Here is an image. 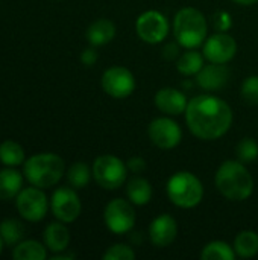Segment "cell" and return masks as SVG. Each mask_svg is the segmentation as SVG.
<instances>
[{
  "instance_id": "obj_27",
  "label": "cell",
  "mask_w": 258,
  "mask_h": 260,
  "mask_svg": "<svg viewBox=\"0 0 258 260\" xmlns=\"http://www.w3.org/2000/svg\"><path fill=\"white\" fill-rule=\"evenodd\" d=\"M91 175H93V169H90L87 163L76 161L68 168L67 180L73 189H84L90 183Z\"/></svg>"
},
{
  "instance_id": "obj_29",
  "label": "cell",
  "mask_w": 258,
  "mask_h": 260,
  "mask_svg": "<svg viewBox=\"0 0 258 260\" xmlns=\"http://www.w3.org/2000/svg\"><path fill=\"white\" fill-rule=\"evenodd\" d=\"M240 96L248 105H258V75H251L243 81Z\"/></svg>"
},
{
  "instance_id": "obj_19",
  "label": "cell",
  "mask_w": 258,
  "mask_h": 260,
  "mask_svg": "<svg viewBox=\"0 0 258 260\" xmlns=\"http://www.w3.org/2000/svg\"><path fill=\"white\" fill-rule=\"evenodd\" d=\"M23 189V177L14 168H5L0 171V201L14 200Z\"/></svg>"
},
{
  "instance_id": "obj_35",
  "label": "cell",
  "mask_w": 258,
  "mask_h": 260,
  "mask_svg": "<svg viewBox=\"0 0 258 260\" xmlns=\"http://www.w3.org/2000/svg\"><path fill=\"white\" fill-rule=\"evenodd\" d=\"M236 2L237 5H243V6H251V5H255L258 0H233Z\"/></svg>"
},
{
  "instance_id": "obj_1",
  "label": "cell",
  "mask_w": 258,
  "mask_h": 260,
  "mask_svg": "<svg viewBox=\"0 0 258 260\" xmlns=\"http://www.w3.org/2000/svg\"><path fill=\"white\" fill-rule=\"evenodd\" d=\"M233 110L224 99L205 93L189 101L186 122L193 136L201 140H217L233 125Z\"/></svg>"
},
{
  "instance_id": "obj_28",
  "label": "cell",
  "mask_w": 258,
  "mask_h": 260,
  "mask_svg": "<svg viewBox=\"0 0 258 260\" xmlns=\"http://www.w3.org/2000/svg\"><path fill=\"white\" fill-rule=\"evenodd\" d=\"M236 154H237L239 161H242L245 165L252 163L258 158V143L251 137L242 139L236 148Z\"/></svg>"
},
{
  "instance_id": "obj_6",
  "label": "cell",
  "mask_w": 258,
  "mask_h": 260,
  "mask_svg": "<svg viewBox=\"0 0 258 260\" xmlns=\"http://www.w3.org/2000/svg\"><path fill=\"white\" fill-rule=\"evenodd\" d=\"M128 175V166L123 163L119 157L105 154L94 160L93 163V177L96 183L106 189V190H116L126 181Z\"/></svg>"
},
{
  "instance_id": "obj_16",
  "label": "cell",
  "mask_w": 258,
  "mask_h": 260,
  "mask_svg": "<svg viewBox=\"0 0 258 260\" xmlns=\"http://www.w3.org/2000/svg\"><path fill=\"white\" fill-rule=\"evenodd\" d=\"M230 79V70L225 64H204V67L196 75V82L202 90L207 91H217L227 85Z\"/></svg>"
},
{
  "instance_id": "obj_3",
  "label": "cell",
  "mask_w": 258,
  "mask_h": 260,
  "mask_svg": "<svg viewBox=\"0 0 258 260\" xmlns=\"http://www.w3.org/2000/svg\"><path fill=\"white\" fill-rule=\"evenodd\" d=\"M65 172L64 160L52 152L35 154L23 163L24 178L40 189H49L59 183Z\"/></svg>"
},
{
  "instance_id": "obj_2",
  "label": "cell",
  "mask_w": 258,
  "mask_h": 260,
  "mask_svg": "<svg viewBox=\"0 0 258 260\" xmlns=\"http://www.w3.org/2000/svg\"><path fill=\"white\" fill-rule=\"evenodd\" d=\"M217 190L230 201H245L254 192V178L245 163L227 160L214 177Z\"/></svg>"
},
{
  "instance_id": "obj_33",
  "label": "cell",
  "mask_w": 258,
  "mask_h": 260,
  "mask_svg": "<svg viewBox=\"0 0 258 260\" xmlns=\"http://www.w3.org/2000/svg\"><path fill=\"white\" fill-rule=\"evenodd\" d=\"M97 58H99V55H97V52H96L94 46L84 49V50H82V53H81V61H82V64H84V66H87V67L94 66V64H96V61H97Z\"/></svg>"
},
{
  "instance_id": "obj_8",
  "label": "cell",
  "mask_w": 258,
  "mask_h": 260,
  "mask_svg": "<svg viewBox=\"0 0 258 260\" xmlns=\"http://www.w3.org/2000/svg\"><path fill=\"white\" fill-rule=\"evenodd\" d=\"M135 210L131 201L116 198L109 201L103 210V221L106 229L114 235H125L135 225Z\"/></svg>"
},
{
  "instance_id": "obj_7",
  "label": "cell",
  "mask_w": 258,
  "mask_h": 260,
  "mask_svg": "<svg viewBox=\"0 0 258 260\" xmlns=\"http://www.w3.org/2000/svg\"><path fill=\"white\" fill-rule=\"evenodd\" d=\"M49 200L43 189L32 186L24 187L15 197V207L20 216L29 222H40L46 218L49 210Z\"/></svg>"
},
{
  "instance_id": "obj_10",
  "label": "cell",
  "mask_w": 258,
  "mask_h": 260,
  "mask_svg": "<svg viewBox=\"0 0 258 260\" xmlns=\"http://www.w3.org/2000/svg\"><path fill=\"white\" fill-rule=\"evenodd\" d=\"M135 78L132 72L123 66H114L103 72L102 88L103 91L116 99H125L135 90Z\"/></svg>"
},
{
  "instance_id": "obj_21",
  "label": "cell",
  "mask_w": 258,
  "mask_h": 260,
  "mask_svg": "<svg viewBox=\"0 0 258 260\" xmlns=\"http://www.w3.org/2000/svg\"><path fill=\"white\" fill-rule=\"evenodd\" d=\"M46 248L47 247L33 239L20 241L17 245H14L12 257L15 260H44L47 257Z\"/></svg>"
},
{
  "instance_id": "obj_36",
  "label": "cell",
  "mask_w": 258,
  "mask_h": 260,
  "mask_svg": "<svg viewBox=\"0 0 258 260\" xmlns=\"http://www.w3.org/2000/svg\"><path fill=\"white\" fill-rule=\"evenodd\" d=\"M3 245H5V242H3V239H2V236H0V254H2V250H3Z\"/></svg>"
},
{
  "instance_id": "obj_4",
  "label": "cell",
  "mask_w": 258,
  "mask_h": 260,
  "mask_svg": "<svg viewBox=\"0 0 258 260\" xmlns=\"http://www.w3.org/2000/svg\"><path fill=\"white\" fill-rule=\"evenodd\" d=\"M208 34L205 15L196 8H182L173 18L175 40L186 49H196L204 44Z\"/></svg>"
},
{
  "instance_id": "obj_31",
  "label": "cell",
  "mask_w": 258,
  "mask_h": 260,
  "mask_svg": "<svg viewBox=\"0 0 258 260\" xmlns=\"http://www.w3.org/2000/svg\"><path fill=\"white\" fill-rule=\"evenodd\" d=\"M213 21H214V27L217 30H220V32H225V30H228L233 26L231 15L227 11H217L213 15Z\"/></svg>"
},
{
  "instance_id": "obj_15",
  "label": "cell",
  "mask_w": 258,
  "mask_h": 260,
  "mask_svg": "<svg viewBox=\"0 0 258 260\" xmlns=\"http://www.w3.org/2000/svg\"><path fill=\"white\" fill-rule=\"evenodd\" d=\"M176 235H178V225L175 218L170 215H160L151 222L149 239L158 248L169 247L175 241Z\"/></svg>"
},
{
  "instance_id": "obj_30",
  "label": "cell",
  "mask_w": 258,
  "mask_h": 260,
  "mask_svg": "<svg viewBox=\"0 0 258 260\" xmlns=\"http://www.w3.org/2000/svg\"><path fill=\"white\" fill-rule=\"evenodd\" d=\"M135 259V251L126 245V244H114L111 245L105 254L103 260H134Z\"/></svg>"
},
{
  "instance_id": "obj_20",
  "label": "cell",
  "mask_w": 258,
  "mask_h": 260,
  "mask_svg": "<svg viewBox=\"0 0 258 260\" xmlns=\"http://www.w3.org/2000/svg\"><path fill=\"white\" fill-rule=\"evenodd\" d=\"M126 195L134 206H146L152 200V186L146 178L135 175L128 181Z\"/></svg>"
},
{
  "instance_id": "obj_32",
  "label": "cell",
  "mask_w": 258,
  "mask_h": 260,
  "mask_svg": "<svg viewBox=\"0 0 258 260\" xmlns=\"http://www.w3.org/2000/svg\"><path fill=\"white\" fill-rule=\"evenodd\" d=\"M126 166H128V171H131L135 175H140L146 171V160L143 157H131L126 161Z\"/></svg>"
},
{
  "instance_id": "obj_24",
  "label": "cell",
  "mask_w": 258,
  "mask_h": 260,
  "mask_svg": "<svg viewBox=\"0 0 258 260\" xmlns=\"http://www.w3.org/2000/svg\"><path fill=\"white\" fill-rule=\"evenodd\" d=\"M204 59H205L204 53H199V52L190 49L189 52L179 55V58L176 61V69L184 76H195L204 67Z\"/></svg>"
},
{
  "instance_id": "obj_34",
  "label": "cell",
  "mask_w": 258,
  "mask_h": 260,
  "mask_svg": "<svg viewBox=\"0 0 258 260\" xmlns=\"http://www.w3.org/2000/svg\"><path fill=\"white\" fill-rule=\"evenodd\" d=\"M179 43L176 41V43H169V44H166L164 46V49H163V56L167 59V61H172V59H176V58H179Z\"/></svg>"
},
{
  "instance_id": "obj_5",
  "label": "cell",
  "mask_w": 258,
  "mask_h": 260,
  "mask_svg": "<svg viewBox=\"0 0 258 260\" xmlns=\"http://www.w3.org/2000/svg\"><path fill=\"white\" fill-rule=\"evenodd\" d=\"M166 192L169 200L181 209H193L204 198V186L201 180L189 171L173 174L167 181Z\"/></svg>"
},
{
  "instance_id": "obj_26",
  "label": "cell",
  "mask_w": 258,
  "mask_h": 260,
  "mask_svg": "<svg viewBox=\"0 0 258 260\" xmlns=\"http://www.w3.org/2000/svg\"><path fill=\"white\" fill-rule=\"evenodd\" d=\"M0 236L6 245H17L24 236V227L18 219H3L0 222Z\"/></svg>"
},
{
  "instance_id": "obj_9",
  "label": "cell",
  "mask_w": 258,
  "mask_h": 260,
  "mask_svg": "<svg viewBox=\"0 0 258 260\" xmlns=\"http://www.w3.org/2000/svg\"><path fill=\"white\" fill-rule=\"evenodd\" d=\"M135 30L144 43L160 44L169 35L170 24L169 20L164 17V14L151 9L138 15L135 21Z\"/></svg>"
},
{
  "instance_id": "obj_11",
  "label": "cell",
  "mask_w": 258,
  "mask_h": 260,
  "mask_svg": "<svg viewBox=\"0 0 258 260\" xmlns=\"http://www.w3.org/2000/svg\"><path fill=\"white\" fill-rule=\"evenodd\" d=\"M50 210L53 216L64 224L76 221L82 210V204L76 190L73 187H58L52 193Z\"/></svg>"
},
{
  "instance_id": "obj_13",
  "label": "cell",
  "mask_w": 258,
  "mask_h": 260,
  "mask_svg": "<svg viewBox=\"0 0 258 260\" xmlns=\"http://www.w3.org/2000/svg\"><path fill=\"white\" fill-rule=\"evenodd\" d=\"M204 56L208 62L227 64L237 53V43L234 37L227 32H217L204 41Z\"/></svg>"
},
{
  "instance_id": "obj_25",
  "label": "cell",
  "mask_w": 258,
  "mask_h": 260,
  "mask_svg": "<svg viewBox=\"0 0 258 260\" xmlns=\"http://www.w3.org/2000/svg\"><path fill=\"white\" fill-rule=\"evenodd\" d=\"M234 247L224 241H213L202 248L201 259L202 260H234L236 259Z\"/></svg>"
},
{
  "instance_id": "obj_22",
  "label": "cell",
  "mask_w": 258,
  "mask_h": 260,
  "mask_svg": "<svg viewBox=\"0 0 258 260\" xmlns=\"http://www.w3.org/2000/svg\"><path fill=\"white\" fill-rule=\"evenodd\" d=\"M233 247L239 257L251 259L258 254V235L252 230H243L236 236Z\"/></svg>"
},
{
  "instance_id": "obj_12",
  "label": "cell",
  "mask_w": 258,
  "mask_h": 260,
  "mask_svg": "<svg viewBox=\"0 0 258 260\" xmlns=\"http://www.w3.org/2000/svg\"><path fill=\"white\" fill-rule=\"evenodd\" d=\"M151 142L160 149H173L181 143V126L172 117H157L148 126Z\"/></svg>"
},
{
  "instance_id": "obj_17",
  "label": "cell",
  "mask_w": 258,
  "mask_h": 260,
  "mask_svg": "<svg viewBox=\"0 0 258 260\" xmlns=\"http://www.w3.org/2000/svg\"><path fill=\"white\" fill-rule=\"evenodd\" d=\"M43 239H44V245L47 247V250H50L55 254L62 253L67 250L70 244V232L61 221L50 222L43 232Z\"/></svg>"
},
{
  "instance_id": "obj_14",
  "label": "cell",
  "mask_w": 258,
  "mask_h": 260,
  "mask_svg": "<svg viewBox=\"0 0 258 260\" xmlns=\"http://www.w3.org/2000/svg\"><path fill=\"white\" fill-rule=\"evenodd\" d=\"M154 102H155V107L161 113L169 114V116H179L186 113V108L189 105L187 96L182 91L172 88V87L160 88L155 93Z\"/></svg>"
},
{
  "instance_id": "obj_23",
  "label": "cell",
  "mask_w": 258,
  "mask_h": 260,
  "mask_svg": "<svg viewBox=\"0 0 258 260\" xmlns=\"http://www.w3.org/2000/svg\"><path fill=\"white\" fill-rule=\"evenodd\" d=\"M26 161L24 149L14 140H5L0 143V163L8 168H17Z\"/></svg>"
},
{
  "instance_id": "obj_18",
  "label": "cell",
  "mask_w": 258,
  "mask_h": 260,
  "mask_svg": "<svg viewBox=\"0 0 258 260\" xmlns=\"http://www.w3.org/2000/svg\"><path fill=\"white\" fill-rule=\"evenodd\" d=\"M87 40L91 46L100 47L113 41L116 37V24L108 18H99L93 21L87 29Z\"/></svg>"
}]
</instances>
